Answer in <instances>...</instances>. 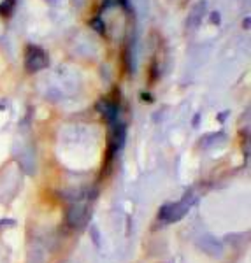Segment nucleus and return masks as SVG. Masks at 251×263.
Instances as JSON below:
<instances>
[{
  "instance_id": "obj_1",
  "label": "nucleus",
  "mask_w": 251,
  "mask_h": 263,
  "mask_svg": "<svg viewBox=\"0 0 251 263\" xmlns=\"http://www.w3.org/2000/svg\"><path fill=\"white\" fill-rule=\"evenodd\" d=\"M48 65V57L41 48L35 46H28L27 53H25V67L28 72H37Z\"/></svg>"
}]
</instances>
